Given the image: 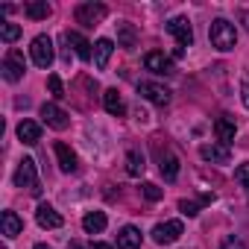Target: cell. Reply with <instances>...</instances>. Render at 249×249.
Wrapping results in <instances>:
<instances>
[{"mask_svg": "<svg viewBox=\"0 0 249 249\" xmlns=\"http://www.w3.org/2000/svg\"><path fill=\"white\" fill-rule=\"evenodd\" d=\"M208 38H211V47H217L220 53H229V50H234V44H237V30H234V24H229L226 18H217V21H211V27H208Z\"/></svg>", "mask_w": 249, "mask_h": 249, "instance_id": "1", "label": "cell"}, {"mask_svg": "<svg viewBox=\"0 0 249 249\" xmlns=\"http://www.w3.org/2000/svg\"><path fill=\"white\" fill-rule=\"evenodd\" d=\"M30 56H33V62H36L38 68H44V71H47V68L53 65V59H56L50 36H36V38H33V44H30Z\"/></svg>", "mask_w": 249, "mask_h": 249, "instance_id": "2", "label": "cell"}, {"mask_svg": "<svg viewBox=\"0 0 249 249\" xmlns=\"http://www.w3.org/2000/svg\"><path fill=\"white\" fill-rule=\"evenodd\" d=\"M15 185L18 188H30V194H41V188H38V173H36V161L33 159H21V164H18V170H15Z\"/></svg>", "mask_w": 249, "mask_h": 249, "instance_id": "3", "label": "cell"}, {"mask_svg": "<svg viewBox=\"0 0 249 249\" xmlns=\"http://www.w3.org/2000/svg\"><path fill=\"white\" fill-rule=\"evenodd\" d=\"M106 6L103 3H79L76 6V24H82V27H97L103 18H106Z\"/></svg>", "mask_w": 249, "mask_h": 249, "instance_id": "4", "label": "cell"}, {"mask_svg": "<svg viewBox=\"0 0 249 249\" xmlns=\"http://www.w3.org/2000/svg\"><path fill=\"white\" fill-rule=\"evenodd\" d=\"M167 33L179 41V47H182V50L194 44V30H191V21H188V18H182V15L167 21Z\"/></svg>", "mask_w": 249, "mask_h": 249, "instance_id": "5", "label": "cell"}, {"mask_svg": "<svg viewBox=\"0 0 249 249\" xmlns=\"http://www.w3.org/2000/svg\"><path fill=\"white\" fill-rule=\"evenodd\" d=\"M138 94L141 97H147L150 103H156V106H170V88H164V85H159V82H141L138 85Z\"/></svg>", "mask_w": 249, "mask_h": 249, "instance_id": "6", "label": "cell"}, {"mask_svg": "<svg viewBox=\"0 0 249 249\" xmlns=\"http://www.w3.org/2000/svg\"><path fill=\"white\" fill-rule=\"evenodd\" d=\"M144 68H147V71H153V73H159V76L173 73V62H170V56H164L161 50L147 53V56H144Z\"/></svg>", "mask_w": 249, "mask_h": 249, "instance_id": "7", "label": "cell"}, {"mask_svg": "<svg viewBox=\"0 0 249 249\" xmlns=\"http://www.w3.org/2000/svg\"><path fill=\"white\" fill-rule=\"evenodd\" d=\"M24 71H27L24 56H21L18 50H9V53H6V59H3V76H6L9 82H18V79L24 76Z\"/></svg>", "mask_w": 249, "mask_h": 249, "instance_id": "8", "label": "cell"}, {"mask_svg": "<svg viewBox=\"0 0 249 249\" xmlns=\"http://www.w3.org/2000/svg\"><path fill=\"white\" fill-rule=\"evenodd\" d=\"M182 234V223L179 220H167V223H159L153 229V240L156 243H176Z\"/></svg>", "mask_w": 249, "mask_h": 249, "instance_id": "9", "label": "cell"}, {"mask_svg": "<svg viewBox=\"0 0 249 249\" xmlns=\"http://www.w3.org/2000/svg\"><path fill=\"white\" fill-rule=\"evenodd\" d=\"M41 117H44L47 126H53V129H68V123H71L68 111H62V108L53 106V103H44V106H41Z\"/></svg>", "mask_w": 249, "mask_h": 249, "instance_id": "10", "label": "cell"}, {"mask_svg": "<svg viewBox=\"0 0 249 249\" xmlns=\"http://www.w3.org/2000/svg\"><path fill=\"white\" fill-rule=\"evenodd\" d=\"M214 132H217V138L223 141V147H229V144L234 141V132H237L234 117H231V114H220L217 123H214Z\"/></svg>", "mask_w": 249, "mask_h": 249, "instance_id": "11", "label": "cell"}, {"mask_svg": "<svg viewBox=\"0 0 249 249\" xmlns=\"http://www.w3.org/2000/svg\"><path fill=\"white\" fill-rule=\"evenodd\" d=\"M199 156L205 161H211V164H229V159H231L229 147H223V144H202L199 147Z\"/></svg>", "mask_w": 249, "mask_h": 249, "instance_id": "12", "label": "cell"}, {"mask_svg": "<svg viewBox=\"0 0 249 249\" xmlns=\"http://www.w3.org/2000/svg\"><path fill=\"white\" fill-rule=\"evenodd\" d=\"M36 220H38V226H41V229H59V226H62V214H59L53 205H47V202H41V205H38Z\"/></svg>", "mask_w": 249, "mask_h": 249, "instance_id": "13", "label": "cell"}, {"mask_svg": "<svg viewBox=\"0 0 249 249\" xmlns=\"http://www.w3.org/2000/svg\"><path fill=\"white\" fill-rule=\"evenodd\" d=\"M117 249H141V231L135 226H123L117 231Z\"/></svg>", "mask_w": 249, "mask_h": 249, "instance_id": "14", "label": "cell"}, {"mask_svg": "<svg viewBox=\"0 0 249 249\" xmlns=\"http://www.w3.org/2000/svg\"><path fill=\"white\" fill-rule=\"evenodd\" d=\"M159 167H161V176L167 179V182H173L176 176H179V159L170 153V150H159Z\"/></svg>", "mask_w": 249, "mask_h": 249, "instance_id": "15", "label": "cell"}, {"mask_svg": "<svg viewBox=\"0 0 249 249\" xmlns=\"http://www.w3.org/2000/svg\"><path fill=\"white\" fill-rule=\"evenodd\" d=\"M117 44H120L123 50H135L138 33H135V27H132L129 21H120V24H117Z\"/></svg>", "mask_w": 249, "mask_h": 249, "instance_id": "16", "label": "cell"}, {"mask_svg": "<svg viewBox=\"0 0 249 249\" xmlns=\"http://www.w3.org/2000/svg\"><path fill=\"white\" fill-rule=\"evenodd\" d=\"M18 138L33 147V144L41 141V126H38L36 120H21V123H18Z\"/></svg>", "mask_w": 249, "mask_h": 249, "instance_id": "17", "label": "cell"}, {"mask_svg": "<svg viewBox=\"0 0 249 249\" xmlns=\"http://www.w3.org/2000/svg\"><path fill=\"white\" fill-rule=\"evenodd\" d=\"M65 41L73 47V53L79 56V59H85V62H91L94 59V50H91V44L79 36V33H65Z\"/></svg>", "mask_w": 249, "mask_h": 249, "instance_id": "18", "label": "cell"}, {"mask_svg": "<svg viewBox=\"0 0 249 249\" xmlns=\"http://www.w3.org/2000/svg\"><path fill=\"white\" fill-rule=\"evenodd\" d=\"M111 53H114V41H111V38H100V41L94 44V68L103 71V68L108 65Z\"/></svg>", "mask_w": 249, "mask_h": 249, "instance_id": "19", "label": "cell"}, {"mask_svg": "<svg viewBox=\"0 0 249 249\" xmlns=\"http://www.w3.org/2000/svg\"><path fill=\"white\" fill-rule=\"evenodd\" d=\"M56 159H59V170L62 173H73L76 170V153L68 147V144H56Z\"/></svg>", "mask_w": 249, "mask_h": 249, "instance_id": "20", "label": "cell"}, {"mask_svg": "<svg viewBox=\"0 0 249 249\" xmlns=\"http://www.w3.org/2000/svg\"><path fill=\"white\" fill-rule=\"evenodd\" d=\"M50 12H53V6L47 3V0H33V3L24 6V15L30 21H44V18H50Z\"/></svg>", "mask_w": 249, "mask_h": 249, "instance_id": "21", "label": "cell"}, {"mask_svg": "<svg viewBox=\"0 0 249 249\" xmlns=\"http://www.w3.org/2000/svg\"><path fill=\"white\" fill-rule=\"evenodd\" d=\"M103 106H106V111L114 114V117H120L123 111H126V106H123V97L117 94V88H108V91L103 94Z\"/></svg>", "mask_w": 249, "mask_h": 249, "instance_id": "22", "label": "cell"}, {"mask_svg": "<svg viewBox=\"0 0 249 249\" xmlns=\"http://www.w3.org/2000/svg\"><path fill=\"white\" fill-rule=\"evenodd\" d=\"M106 223H108V220H106L103 211H88V214L82 217V229H85L88 234H100V231L106 229Z\"/></svg>", "mask_w": 249, "mask_h": 249, "instance_id": "23", "label": "cell"}, {"mask_svg": "<svg viewBox=\"0 0 249 249\" xmlns=\"http://www.w3.org/2000/svg\"><path fill=\"white\" fill-rule=\"evenodd\" d=\"M24 231V220L15 211H3V234L6 237H18Z\"/></svg>", "mask_w": 249, "mask_h": 249, "instance_id": "24", "label": "cell"}, {"mask_svg": "<svg viewBox=\"0 0 249 249\" xmlns=\"http://www.w3.org/2000/svg\"><path fill=\"white\" fill-rule=\"evenodd\" d=\"M144 167H147V164H144V156H141L138 150H129V153H126V173H129V176H141Z\"/></svg>", "mask_w": 249, "mask_h": 249, "instance_id": "25", "label": "cell"}, {"mask_svg": "<svg viewBox=\"0 0 249 249\" xmlns=\"http://www.w3.org/2000/svg\"><path fill=\"white\" fill-rule=\"evenodd\" d=\"M0 38H3L6 44L18 41V38H21V27H18V24H6V21H3V24H0Z\"/></svg>", "mask_w": 249, "mask_h": 249, "instance_id": "26", "label": "cell"}, {"mask_svg": "<svg viewBox=\"0 0 249 249\" xmlns=\"http://www.w3.org/2000/svg\"><path fill=\"white\" fill-rule=\"evenodd\" d=\"M141 191H144V196H147L150 202H159V199L164 196V191H161L159 185H153V182H144V185H141Z\"/></svg>", "mask_w": 249, "mask_h": 249, "instance_id": "27", "label": "cell"}, {"mask_svg": "<svg viewBox=\"0 0 249 249\" xmlns=\"http://www.w3.org/2000/svg\"><path fill=\"white\" fill-rule=\"evenodd\" d=\"M47 88H50V94H53L56 100H59V97H65V88H62V79H59L56 73H50V76H47Z\"/></svg>", "mask_w": 249, "mask_h": 249, "instance_id": "28", "label": "cell"}, {"mask_svg": "<svg viewBox=\"0 0 249 249\" xmlns=\"http://www.w3.org/2000/svg\"><path fill=\"white\" fill-rule=\"evenodd\" d=\"M179 211H182L185 217H196V214H199V205L191 202V199H182V202H179Z\"/></svg>", "mask_w": 249, "mask_h": 249, "instance_id": "29", "label": "cell"}, {"mask_svg": "<svg viewBox=\"0 0 249 249\" xmlns=\"http://www.w3.org/2000/svg\"><path fill=\"white\" fill-rule=\"evenodd\" d=\"M220 249H246V243L240 240V237H234V234H229L223 243H220Z\"/></svg>", "mask_w": 249, "mask_h": 249, "instance_id": "30", "label": "cell"}, {"mask_svg": "<svg viewBox=\"0 0 249 249\" xmlns=\"http://www.w3.org/2000/svg\"><path fill=\"white\" fill-rule=\"evenodd\" d=\"M234 179H237L243 188H249V164H240V167L234 170Z\"/></svg>", "mask_w": 249, "mask_h": 249, "instance_id": "31", "label": "cell"}, {"mask_svg": "<svg viewBox=\"0 0 249 249\" xmlns=\"http://www.w3.org/2000/svg\"><path fill=\"white\" fill-rule=\"evenodd\" d=\"M240 100H243V106L249 108V82H243V85H240Z\"/></svg>", "mask_w": 249, "mask_h": 249, "instance_id": "32", "label": "cell"}, {"mask_svg": "<svg viewBox=\"0 0 249 249\" xmlns=\"http://www.w3.org/2000/svg\"><path fill=\"white\" fill-rule=\"evenodd\" d=\"M240 24H243V27H246V33H249V12H243V15H240Z\"/></svg>", "mask_w": 249, "mask_h": 249, "instance_id": "33", "label": "cell"}, {"mask_svg": "<svg viewBox=\"0 0 249 249\" xmlns=\"http://www.w3.org/2000/svg\"><path fill=\"white\" fill-rule=\"evenodd\" d=\"M68 249H85V246H82L79 240H71V246H68Z\"/></svg>", "mask_w": 249, "mask_h": 249, "instance_id": "34", "label": "cell"}, {"mask_svg": "<svg viewBox=\"0 0 249 249\" xmlns=\"http://www.w3.org/2000/svg\"><path fill=\"white\" fill-rule=\"evenodd\" d=\"M94 249H111L108 243H94Z\"/></svg>", "mask_w": 249, "mask_h": 249, "instance_id": "35", "label": "cell"}, {"mask_svg": "<svg viewBox=\"0 0 249 249\" xmlns=\"http://www.w3.org/2000/svg\"><path fill=\"white\" fill-rule=\"evenodd\" d=\"M36 249H50V246H44V243H36Z\"/></svg>", "mask_w": 249, "mask_h": 249, "instance_id": "36", "label": "cell"}]
</instances>
